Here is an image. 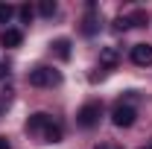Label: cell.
<instances>
[{
    "mask_svg": "<svg viewBox=\"0 0 152 149\" xmlns=\"http://www.w3.org/2000/svg\"><path fill=\"white\" fill-rule=\"evenodd\" d=\"M26 131H29L35 140H41V143H58V140L64 137L61 126H58V123H56L47 111L29 114V120H26Z\"/></svg>",
    "mask_w": 152,
    "mask_h": 149,
    "instance_id": "cell-1",
    "label": "cell"
},
{
    "mask_svg": "<svg viewBox=\"0 0 152 149\" xmlns=\"http://www.w3.org/2000/svg\"><path fill=\"white\" fill-rule=\"evenodd\" d=\"M134 117H137V108H134V96H123V99H117L111 108V123L117 129H129L134 123Z\"/></svg>",
    "mask_w": 152,
    "mask_h": 149,
    "instance_id": "cell-2",
    "label": "cell"
},
{
    "mask_svg": "<svg viewBox=\"0 0 152 149\" xmlns=\"http://www.w3.org/2000/svg\"><path fill=\"white\" fill-rule=\"evenodd\" d=\"M29 85H35V88H56L61 85V73H58L56 67H50V64H38L29 70Z\"/></svg>",
    "mask_w": 152,
    "mask_h": 149,
    "instance_id": "cell-3",
    "label": "cell"
},
{
    "mask_svg": "<svg viewBox=\"0 0 152 149\" xmlns=\"http://www.w3.org/2000/svg\"><path fill=\"white\" fill-rule=\"evenodd\" d=\"M99 117H102V102H99V99H91V102H85V105L76 111V123H79L82 129H94L96 123H99Z\"/></svg>",
    "mask_w": 152,
    "mask_h": 149,
    "instance_id": "cell-4",
    "label": "cell"
},
{
    "mask_svg": "<svg viewBox=\"0 0 152 149\" xmlns=\"http://www.w3.org/2000/svg\"><path fill=\"white\" fill-rule=\"evenodd\" d=\"M132 61L137 67H152V44H134L132 47Z\"/></svg>",
    "mask_w": 152,
    "mask_h": 149,
    "instance_id": "cell-5",
    "label": "cell"
},
{
    "mask_svg": "<svg viewBox=\"0 0 152 149\" xmlns=\"http://www.w3.org/2000/svg\"><path fill=\"white\" fill-rule=\"evenodd\" d=\"M88 9H91V12L82 20V35H96V32H99V12L94 9V3H91Z\"/></svg>",
    "mask_w": 152,
    "mask_h": 149,
    "instance_id": "cell-6",
    "label": "cell"
},
{
    "mask_svg": "<svg viewBox=\"0 0 152 149\" xmlns=\"http://www.w3.org/2000/svg\"><path fill=\"white\" fill-rule=\"evenodd\" d=\"M50 53L61 61H67L70 58V38H56V41H50Z\"/></svg>",
    "mask_w": 152,
    "mask_h": 149,
    "instance_id": "cell-7",
    "label": "cell"
},
{
    "mask_svg": "<svg viewBox=\"0 0 152 149\" xmlns=\"http://www.w3.org/2000/svg\"><path fill=\"white\" fill-rule=\"evenodd\" d=\"M120 61V50L117 47H102L99 50V67H117Z\"/></svg>",
    "mask_w": 152,
    "mask_h": 149,
    "instance_id": "cell-8",
    "label": "cell"
},
{
    "mask_svg": "<svg viewBox=\"0 0 152 149\" xmlns=\"http://www.w3.org/2000/svg\"><path fill=\"white\" fill-rule=\"evenodd\" d=\"M20 41H23V32H20V29H6V32L0 35V47L12 50V47H20Z\"/></svg>",
    "mask_w": 152,
    "mask_h": 149,
    "instance_id": "cell-9",
    "label": "cell"
},
{
    "mask_svg": "<svg viewBox=\"0 0 152 149\" xmlns=\"http://www.w3.org/2000/svg\"><path fill=\"white\" fill-rule=\"evenodd\" d=\"M56 0H41V3H38V12H41V15H44V18H53V15H56Z\"/></svg>",
    "mask_w": 152,
    "mask_h": 149,
    "instance_id": "cell-10",
    "label": "cell"
},
{
    "mask_svg": "<svg viewBox=\"0 0 152 149\" xmlns=\"http://www.w3.org/2000/svg\"><path fill=\"white\" fill-rule=\"evenodd\" d=\"M12 15H15V6L12 3H0V23H9Z\"/></svg>",
    "mask_w": 152,
    "mask_h": 149,
    "instance_id": "cell-11",
    "label": "cell"
},
{
    "mask_svg": "<svg viewBox=\"0 0 152 149\" xmlns=\"http://www.w3.org/2000/svg\"><path fill=\"white\" fill-rule=\"evenodd\" d=\"M132 26H140V23H146V12H132V15H126Z\"/></svg>",
    "mask_w": 152,
    "mask_h": 149,
    "instance_id": "cell-12",
    "label": "cell"
},
{
    "mask_svg": "<svg viewBox=\"0 0 152 149\" xmlns=\"http://www.w3.org/2000/svg\"><path fill=\"white\" fill-rule=\"evenodd\" d=\"M9 105H12V88H6V91H3V96H0V111L6 114V108H9Z\"/></svg>",
    "mask_w": 152,
    "mask_h": 149,
    "instance_id": "cell-13",
    "label": "cell"
},
{
    "mask_svg": "<svg viewBox=\"0 0 152 149\" xmlns=\"http://www.w3.org/2000/svg\"><path fill=\"white\" fill-rule=\"evenodd\" d=\"M129 26H132V23H129V18H126V15H120V18L114 20V29H117V32H126Z\"/></svg>",
    "mask_w": 152,
    "mask_h": 149,
    "instance_id": "cell-14",
    "label": "cell"
},
{
    "mask_svg": "<svg viewBox=\"0 0 152 149\" xmlns=\"http://www.w3.org/2000/svg\"><path fill=\"white\" fill-rule=\"evenodd\" d=\"M18 12H20V18L26 20V23H29V20H32V15H35V9H32V6H29V3H26V6H20Z\"/></svg>",
    "mask_w": 152,
    "mask_h": 149,
    "instance_id": "cell-15",
    "label": "cell"
},
{
    "mask_svg": "<svg viewBox=\"0 0 152 149\" xmlns=\"http://www.w3.org/2000/svg\"><path fill=\"white\" fill-rule=\"evenodd\" d=\"M94 149H120L117 143H111V140H102V143H96Z\"/></svg>",
    "mask_w": 152,
    "mask_h": 149,
    "instance_id": "cell-16",
    "label": "cell"
},
{
    "mask_svg": "<svg viewBox=\"0 0 152 149\" xmlns=\"http://www.w3.org/2000/svg\"><path fill=\"white\" fill-rule=\"evenodd\" d=\"M0 149H12V143H9V137H3V134H0Z\"/></svg>",
    "mask_w": 152,
    "mask_h": 149,
    "instance_id": "cell-17",
    "label": "cell"
},
{
    "mask_svg": "<svg viewBox=\"0 0 152 149\" xmlns=\"http://www.w3.org/2000/svg\"><path fill=\"white\" fill-rule=\"evenodd\" d=\"M3 76H6V67H3V64H0V79H3Z\"/></svg>",
    "mask_w": 152,
    "mask_h": 149,
    "instance_id": "cell-18",
    "label": "cell"
},
{
    "mask_svg": "<svg viewBox=\"0 0 152 149\" xmlns=\"http://www.w3.org/2000/svg\"><path fill=\"white\" fill-rule=\"evenodd\" d=\"M143 149H152V143H149V146H143Z\"/></svg>",
    "mask_w": 152,
    "mask_h": 149,
    "instance_id": "cell-19",
    "label": "cell"
}]
</instances>
